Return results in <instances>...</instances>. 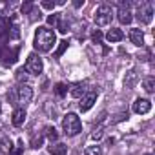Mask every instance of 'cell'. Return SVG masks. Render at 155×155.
<instances>
[{"label": "cell", "mask_w": 155, "mask_h": 155, "mask_svg": "<svg viewBox=\"0 0 155 155\" xmlns=\"http://www.w3.org/2000/svg\"><path fill=\"white\" fill-rule=\"evenodd\" d=\"M48 151L51 153V155H66V151H68V146L66 144H62V142H51V146L48 148Z\"/></svg>", "instance_id": "cell-13"}, {"label": "cell", "mask_w": 155, "mask_h": 155, "mask_svg": "<svg viewBox=\"0 0 155 155\" xmlns=\"http://www.w3.org/2000/svg\"><path fill=\"white\" fill-rule=\"evenodd\" d=\"M95 101H97V91H95V90L84 93V95H82V101H81V110H82V111H88V110L95 104Z\"/></svg>", "instance_id": "cell-7"}, {"label": "cell", "mask_w": 155, "mask_h": 155, "mask_svg": "<svg viewBox=\"0 0 155 155\" xmlns=\"http://www.w3.org/2000/svg\"><path fill=\"white\" fill-rule=\"evenodd\" d=\"M73 6H75V8H81V6H84V0H77V2H73Z\"/></svg>", "instance_id": "cell-32"}, {"label": "cell", "mask_w": 155, "mask_h": 155, "mask_svg": "<svg viewBox=\"0 0 155 155\" xmlns=\"http://www.w3.org/2000/svg\"><path fill=\"white\" fill-rule=\"evenodd\" d=\"M146 155H150V153H146Z\"/></svg>", "instance_id": "cell-34"}, {"label": "cell", "mask_w": 155, "mask_h": 155, "mask_svg": "<svg viewBox=\"0 0 155 155\" xmlns=\"http://www.w3.org/2000/svg\"><path fill=\"white\" fill-rule=\"evenodd\" d=\"M144 90L148 93L155 91V79H153V77H146V79H144Z\"/></svg>", "instance_id": "cell-19"}, {"label": "cell", "mask_w": 155, "mask_h": 155, "mask_svg": "<svg viewBox=\"0 0 155 155\" xmlns=\"http://www.w3.org/2000/svg\"><path fill=\"white\" fill-rule=\"evenodd\" d=\"M86 86H88V82H77V84H73L71 95H73L75 99H81V97L86 93Z\"/></svg>", "instance_id": "cell-14"}, {"label": "cell", "mask_w": 155, "mask_h": 155, "mask_svg": "<svg viewBox=\"0 0 155 155\" xmlns=\"http://www.w3.org/2000/svg\"><path fill=\"white\" fill-rule=\"evenodd\" d=\"M0 111H2V106H0Z\"/></svg>", "instance_id": "cell-33"}, {"label": "cell", "mask_w": 155, "mask_h": 155, "mask_svg": "<svg viewBox=\"0 0 155 155\" xmlns=\"http://www.w3.org/2000/svg\"><path fill=\"white\" fill-rule=\"evenodd\" d=\"M137 82H139V75H137V71L130 69V71L126 73V77H124V86H126L128 90H131V88H135Z\"/></svg>", "instance_id": "cell-11"}, {"label": "cell", "mask_w": 155, "mask_h": 155, "mask_svg": "<svg viewBox=\"0 0 155 155\" xmlns=\"http://www.w3.org/2000/svg\"><path fill=\"white\" fill-rule=\"evenodd\" d=\"M40 144H42V137H40V135H33V139H31V148H40Z\"/></svg>", "instance_id": "cell-28"}, {"label": "cell", "mask_w": 155, "mask_h": 155, "mask_svg": "<svg viewBox=\"0 0 155 155\" xmlns=\"http://www.w3.org/2000/svg\"><path fill=\"white\" fill-rule=\"evenodd\" d=\"M44 9H55V6H57V2H49V0H44V2L40 4Z\"/></svg>", "instance_id": "cell-29"}, {"label": "cell", "mask_w": 155, "mask_h": 155, "mask_svg": "<svg viewBox=\"0 0 155 155\" xmlns=\"http://www.w3.org/2000/svg\"><path fill=\"white\" fill-rule=\"evenodd\" d=\"M44 135H46V137H48L51 142L58 139V133H57V130H55L53 126H46V128H44Z\"/></svg>", "instance_id": "cell-18"}, {"label": "cell", "mask_w": 155, "mask_h": 155, "mask_svg": "<svg viewBox=\"0 0 155 155\" xmlns=\"http://www.w3.org/2000/svg\"><path fill=\"white\" fill-rule=\"evenodd\" d=\"M9 17V4L4 2V0H0V22L6 20Z\"/></svg>", "instance_id": "cell-17"}, {"label": "cell", "mask_w": 155, "mask_h": 155, "mask_svg": "<svg viewBox=\"0 0 155 155\" xmlns=\"http://www.w3.org/2000/svg\"><path fill=\"white\" fill-rule=\"evenodd\" d=\"M58 17H60V13H58V15H49V17H48V24H49V26H55V24L58 22Z\"/></svg>", "instance_id": "cell-30"}, {"label": "cell", "mask_w": 155, "mask_h": 155, "mask_svg": "<svg viewBox=\"0 0 155 155\" xmlns=\"http://www.w3.org/2000/svg\"><path fill=\"white\" fill-rule=\"evenodd\" d=\"M66 49H68V40H62V42H60V46H58V49L55 51V57H57V58H58V57H62V53H64Z\"/></svg>", "instance_id": "cell-25"}, {"label": "cell", "mask_w": 155, "mask_h": 155, "mask_svg": "<svg viewBox=\"0 0 155 155\" xmlns=\"http://www.w3.org/2000/svg\"><path fill=\"white\" fill-rule=\"evenodd\" d=\"M62 17H58V22H57V26H58V31L60 33H68V29H69V20H68V17L64 15V13H60Z\"/></svg>", "instance_id": "cell-16"}, {"label": "cell", "mask_w": 155, "mask_h": 155, "mask_svg": "<svg viewBox=\"0 0 155 155\" xmlns=\"http://www.w3.org/2000/svg\"><path fill=\"white\" fill-rule=\"evenodd\" d=\"M55 93H57L58 97H64V95L68 93V86H66L64 82H58V84L55 86Z\"/></svg>", "instance_id": "cell-20"}, {"label": "cell", "mask_w": 155, "mask_h": 155, "mask_svg": "<svg viewBox=\"0 0 155 155\" xmlns=\"http://www.w3.org/2000/svg\"><path fill=\"white\" fill-rule=\"evenodd\" d=\"M111 15L113 13H111L110 6H106V4L99 6L97 11H95V22H97V26H108L111 22Z\"/></svg>", "instance_id": "cell-4"}, {"label": "cell", "mask_w": 155, "mask_h": 155, "mask_svg": "<svg viewBox=\"0 0 155 155\" xmlns=\"http://www.w3.org/2000/svg\"><path fill=\"white\" fill-rule=\"evenodd\" d=\"M0 150L6 151V153H9V151H11V140H9L8 137H4L2 140H0Z\"/></svg>", "instance_id": "cell-22"}, {"label": "cell", "mask_w": 155, "mask_h": 155, "mask_svg": "<svg viewBox=\"0 0 155 155\" xmlns=\"http://www.w3.org/2000/svg\"><path fill=\"white\" fill-rule=\"evenodd\" d=\"M11 122L13 126H22L26 122V110L24 108H18L13 111V117H11Z\"/></svg>", "instance_id": "cell-12"}, {"label": "cell", "mask_w": 155, "mask_h": 155, "mask_svg": "<svg viewBox=\"0 0 155 155\" xmlns=\"http://www.w3.org/2000/svg\"><path fill=\"white\" fill-rule=\"evenodd\" d=\"M133 20V17H131V11H130V4L126 2V4H120V8H119V22L120 24H130Z\"/></svg>", "instance_id": "cell-9"}, {"label": "cell", "mask_w": 155, "mask_h": 155, "mask_svg": "<svg viewBox=\"0 0 155 155\" xmlns=\"http://www.w3.org/2000/svg\"><path fill=\"white\" fill-rule=\"evenodd\" d=\"M106 38H108V42H120V40L124 38V33H122L120 29H117V28H111V29L108 31Z\"/></svg>", "instance_id": "cell-15"}, {"label": "cell", "mask_w": 155, "mask_h": 155, "mask_svg": "<svg viewBox=\"0 0 155 155\" xmlns=\"http://www.w3.org/2000/svg\"><path fill=\"white\" fill-rule=\"evenodd\" d=\"M15 99H17V104H22V106L29 104L33 99V88L29 84H20L15 91Z\"/></svg>", "instance_id": "cell-3"}, {"label": "cell", "mask_w": 155, "mask_h": 155, "mask_svg": "<svg viewBox=\"0 0 155 155\" xmlns=\"http://www.w3.org/2000/svg\"><path fill=\"white\" fill-rule=\"evenodd\" d=\"M33 8H35L33 2H26V4H22V13H24V15H29V13L33 11Z\"/></svg>", "instance_id": "cell-27"}, {"label": "cell", "mask_w": 155, "mask_h": 155, "mask_svg": "<svg viewBox=\"0 0 155 155\" xmlns=\"http://www.w3.org/2000/svg\"><path fill=\"white\" fill-rule=\"evenodd\" d=\"M22 150H24V142H22V140H18V144H17L15 148H11L9 155H20V153H22Z\"/></svg>", "instance_id": "cell-26"}, {"label": "cell", "mask_w": 155, "mask_h": 155, "mask_svg": "<svg viewBox=\"0 0 155 155\" xmlns=\"http://www.w3.org/2000/svg\"><path fill=\"white\" fill-rule=\"evenodd\" d=\"M137 18H139L140 24H150L151 18H153V8H151V4L142 2L139 6V9H137Z\"/></svg>", "instance_id": "cell-5"}, {"label": "cell", "mask_w": 155, "mask_h": 155, "mask_svg": "<svg viewBox=\"0 0 155 155\" xmlns=\"http://www.w3.org/2000/svg\"><path fill=\"white\" fill-rule=\"evenodd\" d=\"M84 155H102V150H101V146H88Z\"/></svg>", "instance_id": "cell-21"}, {"label": "cell", "mask_w": 155, "mask_h": 155, "mask_svg": "<svg viewBox=\"0 0 155 155\" xmlns=\"http://www.w3.org/2000/svg\"><path fill=\"white\" fill-rule=\"evenodd\" d=\"M128 37H130V40H131L133 46H139V48L144 46V33H142V29H130Z\"/></svg>", "instance_id": "cell-10"}, {"label": "cell", "mask_w": 155, "mask_h": 155, "mask_svg": "<svg viewBox=\"0 0 155 155\" xmlns=\"http://www.w3.org/2000/svg\"><path fill=\"white\" fill-rule=\"evenodd\" d=\"M28 69H24V68H20L18 71H17V81L18 82H28V73H26Z\"/></svg>", "instance_id": "cell-23"}, {"label": "cell", "mask_w": 155, "mask_h": 155, "mask_svg": "<svg viewBox=\"0 0 155 155\" xmlns=\"http://www.w3.org/2000/svg\"><path fill=\"white\" fill-rule=\"evenodd\" d=\"M101 40H102V33H101V31H99V29H97V31H95V33H93V42H97V44H99V42H101Z\"/></svg>", "instance_id": "cell-31"}, {"label": "cell", "mask_w": 155, "mask_h": 155, "mask_svg": "<svg viewBox=\"0 0 155 155\" xmlns=\"http://www.w3.org/2000/svg\"><path fill=\"white\" fill-rule=\"evenodd\" d=\"M151 110V102L148 101V99H137L135 102H133V111L137 113V115H144V113H148Z\"/></svg>", "instance_id": "cell-8"}, {"label": "cell", "mask_w": 155, "mask_h": 155, "mask_svg": "<svg viewBox=\"0 0 155 155\" xmlns=\"http://www.w3.org/2000/svg\"><path fill=\"white\" fill-rule=\"evenodd\" d=\"M102 135H104V128L102 126H97L93 130V133H91V139L93 140H99V139H102Z\"/></svg>", "instance_id": "cell-24"}, {"label": "cell", "mask_w": 155, "mask_h": 155, "mask_svg": "<svg viewBox=\"0 0 155 155\" xmlns=\"http://www.w3.org/2000/svg\"><path fill=\"white\" fill-rule=\"evenodd\" d=\"M57 42V37H55V31L46 28V26H40L37 31H35V40H33V46L37 51L40 53H48L51 51V48L55 46Z\"/></svg>", "instance_id": "cell-1"}, {"label": "cell", "mask_w": 155, "mask_h": 155, "mask_svg": "<svg viewBox=\"0 0 155 155\" xmlns=\"http://www.w3.org/2000/svg\"><path fill=\"white\" fill-rule=\"evenodd\" d=\"M26 69H28V71H31L33 75H38V73H42V69H44L42 58H40L37 53H31V55H28V64H26Z\"/></svg>", "instance_id": "cell-6"}, {"label": "cell", "mask_w": 155, "mask_h": 155, "mask_svg": "<svg viewBox=\"0 0 155 155\" xmlns=\"http://www.w3.org/2000/svg\"><path fill=\"white\" fill-rule=\"evenodd\" d=\"M62 130H64V133H66L68 137H75L77 133H81L82 122H81V119L77 117L75 113H68V115L62 119Z\"/></svg>", "instance_id": "cell-2"}]
</instances>
